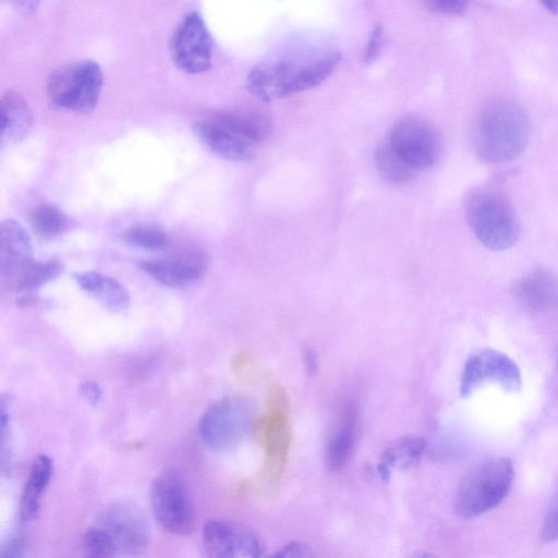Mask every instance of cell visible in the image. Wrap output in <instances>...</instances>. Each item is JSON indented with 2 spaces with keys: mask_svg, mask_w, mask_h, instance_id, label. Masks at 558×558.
<instances>
[{
  "mask_svg": "<svg viewBox=\"0 0 558 558\" xmlns=\"http://www.w3.org/2000/svg\"><path fill=\"white\" fill-rule=\"evenodd\" d=\"M104 75L93 60H80L52 72L47 82V95L58 108L77 113L92 112L99 100Z\"/></svg>",
  "mask_w": 558,
  "mask_h": 558,
  "instance_id": "obj_6",
  "label": "cell"
},
{
  "mask_svg": "<svg viewBox=\"0 0 558 558\" xmlns=\"http://www.w3.org/2000/svg\"><path fill=\"white\" fill-rule=\"evenodd\" d=\"M374 159L380 175L390 183H407L416 173V170L393 149L387 140L376 146Z\"/></svg>",
  "mask_w": 558,
  "mask_h": 558,
  "instance_id": "obj_23",
  "label": "cell"
},
{
  "mask_svg": "<svg viewBox=\"0 0 558 558\" xmlns=\"http://www.w3.org/2000/svg\"><path fill=\"white\" fill-rule=\"evenodd\" d=\"M121 239L129 245L156 251L165 247L169 243L167 232L156 225L137 223L125 229Z\"/></svg>",
  "mask_w": 558,
  "mask_h": 558,
  "instance_id": "obj_25",
  "label": "cell"
},
{
  "mask_svg": "<svg viewBox=\"0 0 558 558\" xmlns=\"http://www.w3.org/2000/svg\"><path fill=\"white\" fill-rule=\"evenodd\" d=\"M386 140L416 171L434 166L440 155L438 132L428 121L416 116L397 120Z\"/></svg>",
  "mask_w": 558,
  "mask_h": 558,
  "instance_id": "obj_9",
  "label": "cell"
},
{
  "mask_svg": "<svg viewBox=\"0 0 558 558\" xmlns=\"http://www.w3.org/2000/svg\"><path fill=\"white\" fill-rule=\"evenodd\" d=\"M34 231L44 239H54L68 228L65 214L53 204H41L31 216Z\"/></svg>",
  "mask_w": 558,
  "mask_h": 558,
  "instance_id": "obj_24",
  "label": "cell"
},
{
  "mask_svg": "<svg viewBox=\"0 0 558 558\" xmlns=\"http://www.w3.org/2000/svg\"><path fill=\"white\" fill-rule=\"evenodd\" d=\"M286 412L287 408L270 407V411L255 426L256 436L268 456L274 476L281 472L291 441Z\"/></svg>",
  "mask_w": 558,
  "mask_h": 558,
  "instance_id": "obj_16",
  "label": "cell"
},
{
  "mask_svg": "<svg viewBox=\"0 0 558 558\" xmlns=\"http://www.w3.org/2000/svg\"><path fill=\"white\" fill-rule=\"evenodd\" d=\"M82 397L92 405H97L101 400L102 391L94 380H85L78 387Z\"/></svg>",
  "mask_w": 558,
  "mask_h": 558,
  "instance_id": "obj_31",
  "label": "cell"
},
{
  "mask_svg": "<svg viewBox=\"0 0 558 558\" xmlns=\"http://www.w3.org/2000/svg\"><path fill=\"white\" fill-rule=\"evenodd\" d=\"M541 534L542 538L547 543L558 541V492L546 512Z\"/></svg>",
  "mask_w": 558,
  "mask_h": 558,
  "instance_id": "obj_28",
  "label": "cell"
},
{
  "mask_svg": "<svg viewBox=\"0 0 558 558\" xmlns=\"http://www.w3.org/2000/svg\"><path fill=\"white\" fill-rule=\"evenodd\" d=\"M33 124L28 102L17 93L7 92L1 98V143L15 144L24 140Z\"/></svg>",
  "mask_w": 558,
  "mask_h": 558,
  "instance_id": "obj_21",
  "label": "cell"
},
{
  "mask_svg": "<svg viewBox=\"0 0 558 558\" xmlns=\"http://www.w3.org/2000/svg\"><path fill=\"white\" fill-rule=\"evenodd\" d=\"M73 277L82 290L97 299L110 312L120 313L129 307V291L116 279L96 271L75 272Z\"/></svg>",
  "mask_w": 558,
  "mask_h": 558,
  "instance_id": "obj_20",
  "label": "cell"
},
{
  "mask_svg": "<svg viewBox=\"0 0 558 558\" xmlns=\"http://www.w3.org/2000/svg\"><path fill=\"white\" fill-rule=\"evenodd\" d=\"M279 557H310L312 551L308 546L300 542H290L282 546L276 554Z\"/></svg>",
  "mask_w": 558,
  "mask_h": 558,
  "instance_id": "obj_32",
  "label": "cell"
},
{
  "mask_svg": "<svg viewBox=\"0 0 558 558\" xmlns=\"http://www.w3.org/2000/svg\"><path fill=\"white\" fill-rule=\"evenodd\" d=\"M531 120L526 110L508 99L494 100L477 113L471 135L474 154L486 163L517 159L527 147Z\"/></svg>",
  "mask_w": 558,
  "mask_h": 558,
  "instance_id": "obj_2",
  "label": "cell"
},
{
  "mask_svg": "<svg viewBox=\"0 0 558 558\" xmlns=\"http://www.w3.org/2000/svg\"><path fill=\"white\" fill-rule=\"evenodd\" d=\"M141 268L156 281L181 288L197 281L206 271L207 258L198 251L184 252L165 258L145 260Z\"/></svg>",
  "mask_w": 558,
  "mask_h": 558,
  "instance_id": "obj_15",
  "label": "cell"
},
{
  "mask_svg": "<svg viewBox=\"0 0 558 558\" xmlns=\"http://www.w3.org/2000/svg\"><path fill=\"white\" fill-rule=\"evenodd\" d=\"M485 384H496L507 392H518L521 372L507 354L485 349L472 354L464 363L460 377V395L468 397Z\"/></svg>",
  "mask_w": 558,
  "mask_h": 558,
  "instance_id": "obj_11",
  "label": "cell"
},
{
  "mask_svg": "<svg viewBox=\"0 0 558 558\" xmlns=\"http://www.w3.org/2000/svg\"><path fill=\"white\" fill-rule=\"evenodd\" d=\"M384 44V31L380 25H377L373 28L369 34V38L367 41L366 50H365V61L372 62L377 58L380 53Z\"/></svg>",
  "mask_w": 558,
  "mask_h": 558,
  "instance_id": "obj_30",
  "label": "cell"
},
{
  "mask_svg": "<svg viewBox=\"0 0 558 558\" xmlns=\"http://www.w3.org/2000/svg\"><path fill=\"white\" fill-rule=\"evenodd\" d=\"M150 504L163 530L187 535L195 527L196 514L187 483L177 469L161 472L151 483Z\"/></svg>",
  "mask_w": 558,
  "mask_h": 558,
  "instance_id": "obj_8",
  "label": "cell"
},
{
  "mask_svg": "<svg viewBox=\"0 0 558 558\" xmlns=\"http://www.w3.org/2000/svg\"><path fill=\"white\" fill-rule=\"evenodd\" d=\"M203 546L210 557L255 558L263 555L258 537L238 523L208 519L202 530Z\"/></svg>",
  "mask_w": 558,
  "mask_h": 558,
  "instance_id": "obj_13",
  "label": "cell"
},
{
  "mask_svg": "<svg viewBox=\"0 0 558 558\" xmlns=\"http://www.w3.org/2000/svg\"><path fill=\"white\" fill-rule=\"evenodd\" d=\"M173 63L183 72L199 74L213 63V40L197 12H190L175 26L170 40Z\"/></svg>",
  "mask_w": 558,
  "mask_h": 558,
  "instance_id": "obj_10",
  "label": "cell"
},
{
  "mask_svg": "<svg viewBox=\"0 0 558 558\" xmlns=\"http://www.w3.org/2000/svg\"><path fill=\"white\" fill-rule=\"evenodd\" d=\"M98 525L112 538L117 551L137 554L150 539L148 520L141 508L130 501L107 506L99 515Z\"/></svg>",
  "mask_w": 558,
  "mask_h": 558,
  "instance_id": "obj_12",
  "label": "cell"
},
{
  "mask_svg": "<svg viewBox=\"0 0 558 558\" xmlns=\"http://www.w3.org/2000/svg\"><path fill=\"white\" fill-rule=\"evenodd\" d=\"M468 223L477 241L487 250L505 251L520 238V221L511 202L487 187L472 189L464 202Z\"/></svg>",
  "mask_w": 558,
  "mask_h": 558,
  "instance_id": "obj_4",
  "label": "cell"
},
{
  "mask_svg": "<svg viewBox=\"0 0 558 558\" xmlns=\"http://www.w3.org/2000/svg\"><path fill=\"white\" fill-rule=\"evenodd\" d=\"M53 465L46 454L38 456L32 463L20 499V520L22 523L33 522L40 510L43 494L50 483Z\"/></svg>",
  "mask_w": 558,
  "mask_h": 558,
  "instance_id": "obj_19",
  "label": "cell"
},
{
  "mask_svg": "<svg viewBox=\"0 0 558 558\" xmlns=\"http://www.w3.org/2000/svg\"><path fill=\"white\" fill-rule=\"evenodd\" d=\"M303 363L308 375L313 376L318 369V359L315 350L312 347H306L303 350Z\"/></svg>",
  "mask_w": 558,
  "mask_h": 558,
  "instance_id": "obj_35",
  "label": "cell"
},
{
  "mask_svg": "<svg viewBox=\"0 0 558 558\" xmlns=\"http://www.w3.org/2000/svg\"><path fill=\"white\" fill-rule=\"evenodd\" d=\"M25 539L20 534L11 538L2 548V557H21L24 555Z\"/></svg>",
  "mask_w": 558,
  "mask_h": 558,
  "instance_id": "obj_33",
  "label": "cell"
},
{
  "mask_svg": "<svg viewBox=\"0 0 558 558\" xmlns=\"http://www.w3.org/2000/svg\"><path fill=\"white\" fill-rule=\"evenodd\" d=\"M33 263L32 241L26 230L14 219L3 220L0 228V267L7 287L16 290Z\"/></svg>",
  "mask_w": 558,
  "mask_h": 558,
  "instance_id": "obj_14",
  "label": "cell"
},
{
  "mask_svg": "<svg viewBox=\"0 0 558 558\" xmlns=\"http://www.w3.org/2000/svg\"><path fill=\"white\" fill-rule=\"evenodd\" d=\"M517 299L534 311L558 307V275L545 267H537L514 283Z\"/></svg>",
  "mask_w": 558,
  "mask_h": 558,
  "instance_id": "obj_18",
  "label": "cell"
},
{
  "mask_svg": "<svg viewBox=\"0 0 558 558\" xmlns=\"http://www.w3.org/2000/svg\"><path fill=\"white\" fill-rule=\"evenodd\" d=\"M432 11L442 14H459L463 12L469 0H422Z\"/></svg>",
  "mask_w": 558,
  "mask_h": 558,
  "instance_id": "obj_29",
  "label": "cell"
},
{
  "mask_svg": "<svg viewBox=\"0 0 558 558\" xmlns=\"http://www.w3.org/2000/svg\"><path fill=\"white\" fill-rule=\"evenodd\" d=\"M198 140L215 155L231 161L253 159L271 131L269 118L252 109L216 111L193 126Z\"/></svg>",
  "mask_w": 558,
  "mask_h": 558,
  "instance_id": "obj_3",
  "label": "cell"
},
{
  "mask_svg": "<svg viewBox=\"0 0 558 558\" xmlns=\"http://www.w3.org/2000/svg\"><path fill=\"white\" fill-rule=\"evenodd\" d=\"M340 57L338 46L325 35H295L252 68L246 87L265 102L286 98L322 84L333 72Z\"/></svg>",
  "mask_w": 558,
  "mask_h": 558,
  "instance_id": "obj_1",
  "label": "cell"
},
{
  "mask_svg": "<svg viewBox=\"0 0 558 558\" xmlns=\"http://www.w3.org/2000/svg\"><path fill=\"white\" fill-rule=\"evenodd\" d=\"M426 449L422 437L407 436L389 445L383 452L377 471L383 480H388L393 469L404 470L415 465Z\"/></svg>",
  "mask_w": 558,
  "mask_h": 558,
  "instance_id": "obj_22",
  "label": "cell"
},
{
  "mask_svg": "<svg viewBox=\"0 0 558 558\" xmlns=\"http://www.w3.org/2000/svg\"><path fill=\"white\" fill-rule=\"evenodd\" d=\"M82 547L90 557H110L118 553L110 535L98 524L85 531Z\"/></svg>",
  "mask_w": 558,
  "mask_h": 558,
  "instance_id": "obj_27",
  "label": "cell"
},
{
  "mask_svg": "<svg viewBox=\"0 0 558 558\" xmlns=\"http://www.w3.org/2000/svg\"><path fill=\"white\" fill-rule=\"evenodd\" d=\"M544 8L553 14H558V0H539Z\"/></svg>",
  "mask_w": 558,
  "mask_h": 558,
  "instance_id": "obj_36",
  "label": "cell"
},
{
  "mask_svg": "<svg viewBox=\"0 0 558 558\" xmlns=\"http://www.w3.org/2000/svg\"><path fill=\"white\" fill-rule=\"evenodd\" d=\"M9 5L23 16H31L36 13L40 0H7Z\"/></svg>",
  "mask_w": 558,
  "mask_h": 558,
  "instance_id": "obj_34",
  "label": "cell"
},
{
  "mask_svg": "<svg viewBox=\"0 0 558 558\" xmlns=\"http://www.w3.org/2000/svg\"><path fill=\"white\" fill-rule=\"evenodd\" d=\"M62 271L63 265L58 260L34 262L22 277L15 291L32 292L59 277Z\"/></svg>",
  "mask_w": 558,
  "mask_h": 558,
  "instance_id": "obj_26",
  "label": "cell"
},
{
  "mask_svg": "<svg viewBox=\"0 0 558 558\" xmlns=\"http://www.w3.org/2000/svg\"><path fill=\"white\" fill-rule=\"evenodd\" d=\"M509 458H490L475 465L461 481L454 500L458 515L470 519L502 502L513 482Z\"/></svg>",
  "mask_w": 558,
  "mask_h": 558,
  "instance_id": "obj_5",
  "label": "cell"
},
{
  "mask_svg": "<svg viewBox=\"0 0 558 558\" xmlns=\"http://www.w3.org/2000/svg\"><path fill=\"white\" fill-rule=\"evenodd\" d=\"M357 426V408L354 402L347 401L340 408L326 442L325 461L329 470L339 471L349 461L356 441Z\"/></svg>",
  "mask_w": 558,
  "mask_h": 558,
  "instance_id": "obj_17",
  "label": "cell"
},
{
  "mask_svg": "<svg viewBox=\"0 0 558 558\" xmlns=\"http://www.w3.org/2000/svg\"><path fill=\"white\" fill-rule=\"evenodd\" d=\"M254 404L244 397H226L202 415L198 429L203 442L214 451L238 446L252 426Z\"/></svg>",
  "mask_w": 558,
  "mask_h": 558,
  "instance_id": "obj_7",
  "label": "cell"
}]
</instances>
